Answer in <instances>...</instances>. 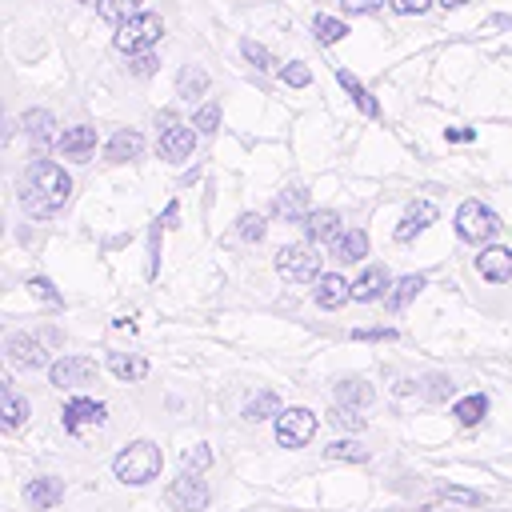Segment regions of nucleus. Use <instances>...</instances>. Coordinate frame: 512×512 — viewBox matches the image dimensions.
Masks as SVG:
<instances>
[{
    "label": "nucleus",
    "instance_id": "f257e3e1",
    "mask_svg": "<svg viewBox=\"0 0 512 512\" xmlns=\"http://www.w3.org/2000/svg\"><path fill=\"white\" fill-rule=\"evenodd\" d=\"M16 196H20V208H24L32 220H48V216H56V212L68 204V196H72V176H68L56 160L36 156V160L20 172Z\"/></svg>",
    "mask_w": 512,
    "mask_h": 512
},
{
    "label": "nucleus",
    "instance_id": "f03ea898",
    "mask_svg": "<svg viewBox=\"0 0 512 512\" xmlns=\"http://www.w3.org/2000/svg\"><path fill=\"white\" fill-rule=\"evenodd\" d=\"M160 464H164L160 448H156L152 440H136V444H128L124 452H116L112 472H116V480H124V484H148V480L160 476Z\"/></svg>",
    "mask_w": 512,
    "mask_h": 512
},
{
    "label": "nucleus",
    "instance_id": "7ed1b4c3",
    "mask_svg": "<svg viewBox=\"0 0 512 512\" xmlns=\"http://www.w3.org/2000/svg\"><path fill=\"white\" fill-rule=\"evenodd\" d=\"M160 36H164V20H160L156 12H148V8H140V12H132L128 20H120V24H116L112 44H116L124 56H132V52L152 48Z\"/></svg>",
    "mask_w": 512,
    "mask_h": 512
},
{
    "label": "nucleus",
    "instance_id": "20e7f679",
    "mask_svg": "<svg viewBox=\"0 0 512 512\" xmlns=\"http://www.w3.org/2000/svg\"><path fill=\"white\" fill-rule=\"evenodd\" d=\"M496 232H500V216H496L488 204L464 200V204L456 208V236H460V240H468V244H488Z\"/></svg>",
    "mask_w": 512,
    "mask_h": 512
},
{
    "label": "nucleus",
    "instance_id": "39448f33",
    "mask_svg": "<svg viewBox=\"0 0 512 512\" xmlns=\"http://www.w3.org/2000/svg\"><path fill=\"white\" fill-rule=\"evenodd\" d=\"M276 272H280L288 284H316V276H320V256H316L312 240H308V244H284V248L276 252Z\"/></svg>",
    "mask_w": 512,
    "mask_h": 512
},
{
    "label": "nucleus",
    "instance_id": "423d86ee",
    "mask_svg": "<svg viewBox=\"0 0 512 512\" xmlns=\"http://www.w3.org/2000/svg\"><path fill=\"white\" fill-rule=\"evenodd\" d=\"M160 136H156V152L164 156V160H172V164H184L188 156H192V148H196V128L192 124H184V120H176L172 112H164L160 116Z\"/></svg>",
    "mask_w": 512,
    "mask_h": 512
},
{
    "label": "nucleus",
    "instance_id": "0eeeda50",
    "mask_svg": "<svg viewBox=\"0 0 512 512\" xmlns=\"http://www.w3.org/2000/svg\"><path fill=\"white\" fill-rule=\"evenodd\" d=\"M316 436V416L308 408H284L276 416V444L280 448H304Z\"/></svg>",
    "mask_w": 512,
    "mask_h": 512
},
{
    "label": "nucleus",
    "instance_id": "6e6552de",
    "mask_svg": "<svg viewBox=\"0 0 512 512\" xmlns=\"http://www.w3.org/2000/svg\"><path fill=\"white\" fill-rule=\"evenodd\" d=\"M168 504L176 512H204L208 508V484L200 480V472H180L172 484H168Z\"/></svg>",
    "mask_w": 512,
    "mask_h": 512
},
{
    "label": "nucleus",
    "instance_id": "1a4fd4ad",
    "mask_svg": "<svg viewBox=\"0 0 512 512\" xmlns=\"http://www.w3.org/2000/svg\"><path fill=\"white\" fill-rule=\"evenodd\" d=\"M104 420H108V408L100 400L76 396V400L64 404V432H72V436H84L92 428H104Z\"/></svg>",
    "mask_w": 512,
    "mask_h": 512
},
{
    "label": "nucleus",
    "instance_id": "9d476101",
    "mask_svg": "<svg viewBox=\"0 0 512 512\" xmlns=\"http://www.w3.org/2000/svg\"><path fill=\"white\" fill-rule=\"evenodd\" d=\"M96 376V364L88 356H60L52 368H48V380L60 388V392H72V388H84L92 384Z\"/></svg>",
    "mask_w": 512,
    "mask_h": 512
},
{
    "label": "nucleus",
    "instance_id": "9b49d317",
    "mask_svg": "<svg viewBox=\"0 0 512 512\" xmlns=\"http://www.w3.org/2000/svg\"><path fill=\"white\" fill-rule=\"evenodd\" d=\"M56 148H60V156H64V160L84 164V160L96 152V128H88V124H72V128H64V132H60Z\"/></svg>",
    "mask_w": 512,
    "mask_h": 512
},
{
    "label": "nucleus",
    "instance_id": "f8f14e48",
    "mask_svg": "<svg viewBox=\"0 0 512 512\" xmlns=\"http://www.w3.org/2000/svg\"><path fill=\"white\" fill-rule=\"evenodd\" d=\"M436 216H440V212H436V204H432V200H416V204H408V208H404V216H400V224H396V240H400V244L416 240L428 224H436Z\"/></svg>",
    "mask_w": 512,
    "mask_h": 512
},
{
    "label": "nucleus",
    "instance_id": "ddd939ff",
    "mask_svg": "<svg viewBox=\"0 0 512 512\" xmlns=\"http://www.w3.org/2000/svg\"><path fill=\"white\" fill-rule=\"evenodd\" d=\"M476 272H480L484 280H492V284H508V280H512V248H500V244L480 248Z\"/></svg>",
    "mask_w": 512,
    "mask_h": 512
},
{
    "label": "nucleus",
    "instance_id": "4468645a",
    "mask_svg": "<svg viewBox=\"0 0 512 512\" xmlns=\"http://www.w3.org/2000/svg\"><path fill=\"white\" fill-rule=\"evenodd\" d=\"M388 288H392V276L380 268V264H368L356 280H352V300H360V304H372V300H380V296H388Z\"/></svg>",
    "mask_w": 512,
    "mask_h": 512
},
{
    "label": "nucleus",
    "instance_id": "2eb2a0df",
    "mask_svg": "<svg viewBox=\"0 0 512 512\" xmlns=\"http://www.w3.org/2000/svg\"><path fill=\"white\" fill-rule=\"evenodd\" d=\"M300 224H304V236H308L312 244H332V240L344 232V228H340V216H336L332 208H312Z\"/></svg>",
    "mask_w": 512,
    "mask_h": 512
},
{
    "label": "nucleus",
    "instance_id": "dca6fc26",
    "mask_svg": "<svg viewBox=\"0 0 512 512\" xmlns=\"http://www.w3.org/2000/svg\"><path fill=\"white\" fill-rule=\"evenodd\" d=\"M24 132H28V140H32L36 152H44L48 144L60 140L56 120H52V112H44V108H28V112H24Z\"/></svg>",
    "mask_w": 512,
    "mask_h": 512
},
{
    "label": "nucleus",
    "instance_id": "f3484780",
    "mask_svg": "<svg viewBox=\"0 0 512 512\" xmlns=\"http://www.w3.org/2000/svg\"><path fill=\"white\" fill-rule=\"evenodd\" d=\"M328 252H332V260H340V264H356V260L368 256V232H364V228H344V232L328 244Z\"/></svg>",
    "mask_w": 512,
    "mask_h": 512
},
{
    "label": "nucleus",
    "instance_id": "a211bd4d",
    "mask_svg": "<svg viewBox=\"0 0 512 512\" xmlns=\"http://www.w3.org/2000/svg\"><path fill=\"white\" fill-rule=\"evenodd\" d=\"M140 152H144V136H140L136 128H116V132L108 136V144H104V156H108L112 164L136 160Z\"/></svg>",
    "mask_w": 512,
    "mask_h": 512
},
{
    "label": "nucleus",
    "instance_id": "6ab92c4d",
    "mask_svg": "<svg viewBox=\"0 0 512 512\" xmlns=\"http://www.w3.org/2000/svg\"><path fill=\"white\" fill-rule=\"evenodd\" d=\"M348 296H352V284H348L344 276H336V272H320V276H316L312 300H316L320 308H340Z\"/></svg>",
    "mask_w": 512,
    "mask_h": 512
},
{
    "label": "nucleus",
    "instance_id": "aec40b11",
    "mask_svg": "<svg viewBox=\"0 0 512 512\" xmlns=\"http://www.w3.org/2000/svg\"><path fill=\"white\" fill-rule=\"evenodd\" d=\"M24 500H28L36 512H48L52 504H60V500H64V480H56V476H40V480H28V488H24Z\"/></svg>",
    "mask_w": 512,
    "mask_h": 512
},
{
    "label": "nucleus",
    "instance_id": "412c9836",
    "mask_svg": "<svg viewBox=\"0 0 512 512\" xmlns=\"http://www.w3.org/2000/svg\"><path fill=\"white\" fill-rule=\"evenodd\" d=\"M8 356H12L16 364H24V368H44V364H48L44 344H40V340H32V336H24V332L8 336Z\"/></svg>",
    "mask_w": 512,
    "mask_h": 512
},
{
    "label": "nucleus",
    "instance_id": "4be33fe9",
    "mask_svg": "<svg viewBox=\"0 0 512 512\" xmlns=\"http://www.w3.org/2000/svg\"><path fill=\"white\" fill-rule=\"evenodd\" d=\"M312 208H308V192L304 188H284L276 200H272V216H280V220H288V224H296V220H304Z\"/></svg>",
    "mask_w": 512,
    "mask_h": 512
},
{
    "label": "nucleus",
    "instance_id": "5701e85b",
    "mask_svg": "<svg viewBox=\"0 0 512 512\" xmlns=\"http://www.w3.org/2000/svg\"><path fill=\"white\" fill-rule=\"evenodd\" d=\"M204 92H208V72L200 64H184L176 72V96L180 100H200Z\"/></svg>",
    "mask_w": 512,
    "mask_h": 512
},
{
    "label": "nucleus",
    "instance_id": "b1692460",
    "mask_svg": "<svg viewBox=\"0 0 512 512\" xmlns=\"http://www.w3.org/2000/svg\"><path fill=\"white\" fill-rule=\"evenodd\" d=\"M108 368L116 380H144L148 376V360L136 352H108Z\"/></svg>",
    "mask_w": 512,
    "mask_h": 512
},
{
    "label": "nucleus",
    "instance_id": "393cba45",
    "mask_svg": "<svg viewBox=\"0 0 512 512\" xmlns=\"http://www.w3.org/2000/svg\"><path fill=\"white\" fill-rule=\"evenodd\" d=\"M336 80H340V88L352 96V104H356L364 116H380V104L368 96V88H364V84H360V80H356L348 68H340V72H336Z\"/></svg>",
    "mask_w": 512,
    "mask_h": 512
},
{
    "label": "nucleus",
    "instance_id": "a878e982",
    "mask_svg": "<svg viewBox=\"0 0 512 512\" xmlns=\"http://www.w3.org/2000/svg\"><path fill=\"white\" fill-rule=\"evenodd\" d=\"M372 400H376V392H372L364 380H340V384H336V404H344V408H356V412H360V408H368Z\"/></svg>",
    "mask_w": 512,
    "mask_h": 512
},
{
    "label": "nucleus",
    "instance_id": "bb28decb",
    "mask_svg": "<svg viewBox=\"0 0 512 512\" xmlns=\"http://www.w3.org/2000/svg\"><path fill=\"white\" fill-rule=\"evenodd\" d=\"M424 284H428L424 276H400V280L392 284V292L384 296V304H388V312H404V308H408V300H412V296H416V292H420Z\"/></svg>",
    "mask_w": 512,
    "mask_h": 512
},
{
    "label": "nucleus",
    "instance_id": "cd10ccee",
    "mask_svg": "<svg viewBox=\"0 0 512 512\" xmlns=\"http://www.w3.org/2000/svg\"><path fill=\"white\" fill-rule=\"evenodd\" d=\"M4 388H0V416H4V428L12 432V428H20L24 424V416H28V408H24V400L12 392V380H0Z\"/></svg>",
    "mask_w": 512,
    "mask_h": 512
},
{
    "label": "nucleus",
    "instance_id": "c85d7f7f",
    "mask_svg": "<svg viewBox=\"0 0 512 512\" xmlns=\"http://www.w3.org/2000/svg\"><path fill=\"white\" fill-rule=\"evenodd\" d=\"M280 412H284V408H280V396H276V392H268V388H264V392H256V396L244 404V420H268V416L276 420Z\"/></svg>",
    "mask_w": 512,
    "mask_h": 512
},
{
    "label": "nucleus",
    "instance_id": "c756f323",
    "mask_svg": "<svg viewBox=\"0 0 512 512\" xmlns=\"http://www.w3.org/2000/svg\"><path fill=\"white\" fill-rule=\"evenodd\" d=\"M344 32H348V24H344L340 16L320 12V16L312 20V36H316V44H336V40H344Z\"/></svg>",
    "mask_w": 512,
    "mask_h": 512
},
{
    "label": "nucleus",
    "instance_id": "7c9ffc66",
    "mask_svg": "<svg viewBox=\"0 0 512 512\" xmlns=\"http://www.w3.org/2000/svg\"><path fill=\"white\" fill-rule=\"evenodd\" d=\"M88 4L96 8V16H104V20H112V24H120V20H128L132 12L144 8L140 0H88Z\"/></svg>",
    "mask_w": 512,
    "mask_h": 512
},
{
    "label": "nucleus",
    "instance_id": "2f4dec72",
    "mask_svg": "<svg viewBox=\"0 0 512 512\" xmlns=\"http://www.w3.org/2000/svg\"><path fill=\"white\" fill-rule=\"evenodd\" d=\"M484 412H488V396H480V392H476V396L456 400V408H452V416H456L460 424H468V428H472V424H480V420H484Z\"/></svg>",
    "mask_w": 512,
    "mask_h": 512
},
{
    "label": "nucleus",
    "instance_id": "473e14b6",
    "mask_svg": "<svg viewBox=\"0 0 512 512\" xmlns=\"http://www.w3.org/2000/svg\"><path fill=\"white\" fill-rule=\"evenodd\" d=\"M264 232H268V224H264V216H260V212H244V216L236 220V236H240V240H248V244H260V240H264Z\"/></svg>",
    "mask_w": 512,
    "mask_h": 512
},
{
    "label": "nucleus",
    "instance_id": "72a5a7b5",
    "mask_svg": "<svg viewBox=\"0 0 512 512\" xmlns=\"http://www.w3.org/2000/svg\"><path fill=\"white\" fill-rule=\"evenodd\" d=\"M328 424H332V428H340V432H360V428H364V416H360L356 408L336 404V408L328 412Z\"/></svg>",
    "mask_w": 512,
    "mask_h": 512
},
{
    "label": "nucleus",
    "instance_id": "f704fd0d",
    "mask_svg": "<svg viewBox=\"0 0 512 512\" xmlns=\"http://www.w3.org/2000/svg\"><path fill=\"white\" fill-rule=\"evenodd\" d=\"M324 456H328V460H356V464H360V460H368V448L356 444V440H336V444L324 448Z\"/></svg>",
    "mask_w": 512,
    "mask_h": 512
},
{
    "label": "nucleus",
    "instance_id": "c9c22d12",
    "mask_svg": "<svg viewBox=\"0 0 512 512\" xmlns=\"http://www.w3.org/2000/svg\"><path fill=\"white\" fill-rule=\"evenodd\" d=\"M216 124H220V104H200V108L192 112V128H196L200 136H212Z\"/></svg>",
    "mask_w": 512,
    "mask_h": 512
},
{
    "label": "nucleus",
    "instance_id": "e433bc0d",
    "mask_svg": "<svg viewBox=\"0 0 512 512\" xmlns=\"http://www.w3.org/2000/svg\"><path fill=\"white\" fill-rule=\"evenodd\" d=\"M240 52H244V60H248V64H256L260 72H268V68L276 64V60H272V52H268L264 44H256V40H240Z\"/></svg>",
    "mask_w": 512,
    "mask_h": 512
},
{
    "label": "nucleus",
    "instance_id": "4c0bfd02",
    "mask_svg": "<svg viewBox=\"0 0 512 512\" xmlns=\"http://www.w3.org/2000/svg\"><path fill=\"white\" fill-rule=\"evenodd\" d=\"M128 60H132V64H128V72H132V76H152V72H156V64H160L152 48H144V52H132Z\"/></svg>",
    "mask_w": 512,
    "mask_h": 512
},
{
    "label": "nucleus",
    "instance_id": "58836bf2",
    "mask_svg": "<svg viewBox=\"0 0 512 512\" xmlns=\"http://www.w3.org/2000/svg\"><path fill=\"white\" fill-rule=\"evenodd\" d=\"M280 80L292 84V88H308V84H312V72H308L304 64H284V68H280Z\"/></svg>",
    "mask_w": 512,
    "mask_h": 512
},
{
    "label": "nucleus",
    "instance_id": "ea45409f",
    "mask_svg": "<svg viewBox=\"0 0 512 512\" xmlns=\"http://www.w3.org/2000/svg\"><path fill=\"white\" fill-rule=\"evenodd\" d=\"M208 460H212L208 444H196V448H188V452H184V468H188V472H204V468H208Z\"/></svg>",
    "mask_w": 512,
    "mask_h": 512
},
{
    "label": "nucleus",
    "instance_id": "a19ab883",
    "mask_svg": "<svg viewBox=\"0 0 512 512\" xmlns=\"http://www.w3.org/2000/svg\"><path fill=\"white\" fill-rule=\"evenodd\" d=\"M440 496H444V500H452V504H464V508H480V504H484V496H480V492H464V488H444Z\"/></svg>",
    "mask_w": 512,
    "mask_h": 512
},
{
    "label": "nucleus",
    "instance_id": "79ce46f5",
    "mask_svg": "<svg viewBox=\"0 0 512 512\" xmlns=\"http://www.w3.org/2000/svg\"><path fill=\"white\" fill-rule=\"evenodd\" d=\"M32 292H36L40 300H48V304H60V292H56V288H52L44 276H32Z\"/></svg>",
    "mask_w": 512,
    "mask_h": 512
},
{
    "label": "nucleus",
    "instance_id": "37998d69",
    "mask_svg": "<svg viewBox=\"0 0 512 512\" xmlns=\"http://www.w3.org/2000/svg\"><path fill=\"white\" fill-rule=\"evenodd\" d=\"M352 340H396V328H360L352 332Z\"/></svg>",
    "mask_w": 512,
    "mask_h": 512
},
{
    "label": "nucleus",
    "instance_id": "c03bdc74",
    "mask_svg": "<svg viewBox=\"0 0 512 512\" xmlns=\"http://www.w3.org/2000/svg\"><path fill=\"white\" fill-rule=\"evenodd\" d=\"M432 0H388L392 12H428Z\"/></svg>",
    "mask_w": 512,
    "mask_h": 512
},
{
    "label": "nucleus",
    "instance_id": "a18cd8bd",
    "mask_svg": "<svg viewBox=\"0 0 512 512\" xmlns=\"http://www.w3.org/2000/svg\"><path fill=\"white\" fill-rule=\"evenodd\" d=\"M452 388H456L452 380H444V376H436V380H432V388H428V396H432V400H444V396H452Z\"/></svg>",
    "mask_w": 512,
    "mask_h": 512
},
{
    "label": "nucleus",
    "instance_id": "49530a36",
    "mask_svg": "<svg viewBox=\"0 0 512 512\" xmlns=\"http://www.w3.org/2000/svg\"><path fill=\"white\" fill-rule=\"evenodd\" d=\"M448 140H472V132L468 128H448Z\"/></svg>",
    "mask_w": 512,
    "mask_h": 512
}]
</instances>
